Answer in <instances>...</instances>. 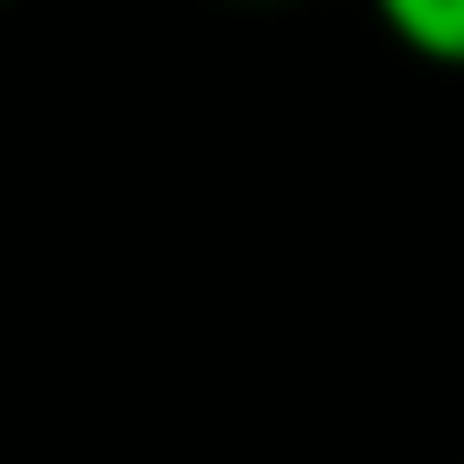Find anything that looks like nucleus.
Segmentation results:
<instances>
[{"label":"nucleus","mask_w":464,"mask_h":464,"mask_svg":"<svg viewBox=\"0 0 464 464\" xmlns=\"http://www.w3.org/2000/svg\"><path fill=\"white\" fill-rule=\"evenodd\" d=\"M387 34L430 69H464V0H370Z\"/></svg>","instance_id":"nucleus-1"},{"label":"nucleus","mask_w":464,"mask_h":464,"mask_svg":"<svg viewBox=\"0 0 464 464\" xmlns=\"http://www.w3.org/2000/svg\"><path fill=\"white\" fill-rule=\"evenodd\" d=\"M258 9H266V0H258Z\"/></svg>","instance_id":"nucleus-2"}]
</instances>
